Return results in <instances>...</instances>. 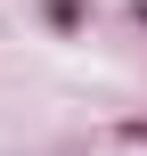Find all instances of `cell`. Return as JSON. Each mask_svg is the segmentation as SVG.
Listing matches in <instances>:
<instances>
[{
    "mask_svg": "<svg viewBox=\"0 0 147 156\" xmlns=\"http://www.w3.org/2000/svg\"><path fill=\"white\" fill-rule=\"evenodd\" d=\"M123 140H139V148H147V123H123Z\"/></svg>",
    "mask_w": 147,
    "mask_h": 156,
    "instance_id": "cell-1",
    "label": "cell"
}]
</instances>
